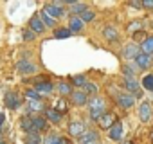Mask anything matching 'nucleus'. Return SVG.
Masks as SVG:
<instances>
[{"instance_id": "f257e3e1", "label": "nucleus", "mask_w": 153, "mask_h": 144, "mask_svg": "<svg viewBox=\"0 0 153 144\" xmlns=\"http://www.w3.org/2000/svg\"><path fill=\"white\" fill-rule=\"evenodd\" d=\"M49 16H52L54 20L56 18H59V16H63L65 15V9L61 7V2H54V4H47L45 6V9H43Z\"/></svg>"}, {"instance_id": "f03ea898", "label": "nucleus", "mask_w": 153, "mask_h": 144, "mask_svg": "<svg viewBox=\"0 0 153 144\" xmlns=\"http://www.w3.org/2000/svg\"><path fill=\"white\" fill-rule=\"evenodd\" d=\"M68 133L72 135V137H81L83 133H85V124L81 122V121H72L70 124H68Z\"/></svg>"}, {"instance_id": "7ed1b4c3", "label": "nucleus", "mask_w": 153, "mask_h": 144, "mask_svg": "<svg viewBox=\"0 0 153 144\" xmlns=\"http://www.w3.org/2000/svg\"><path fill=\"white\" fill-rule=\"evenodd\" d=\"M29 27H31V31L36 33V34H42V33L45 31V25H43V22H42V18H40L38 15H34V16L29 20Z\"/></svg>"}, {"instance_id": "20e7f679", "label": "nucleus", "mask_w": 153, "mask_h": 144, "mask_svg": "<svg viewBox=\"0 0 153 144\" xmlns=\"http://www.w3.org/2000/svg\"><path fill=\"white\" fill-rule=\"evenodd\" d=\"M108 135H110V139H114V140H121L123 135H124V128H123V124H121V122H115V124L108 130Z\"/></svg>"}, {"instance_id": "39448f33", "label": "nucleus", "mask_w": 153, "mask_h": 144, "mask_svg": "<svg viewBox=\"0 0 153 144\" xmlns=\"http://www.w3.org/2000/svg\"><path fill=\"white\" fill-rule=\"evenodd\" d=\"M16 68H18L20 74H33V72L36 70V67H34L33 63H29L27 59H22V61L16 65Z\"/></svg>"}, {"instance_id": "423d86ee", "label": "nucleus", "mask_w": 153, "mask_h": 144, "mask_svg": "<svg viewBox=\"0 0 153 144\" xmlns=\"http://www.w3.org/2000/svg\"><path fill=\"white\" fill-rule=\"evenodd\" d=\"M139 117L142 122H148L149 117H151V105L149 103H142L140 108H139Z\"/></svg>"}, {"instance_id": "0eeeda50", "label": "nucleus", "mask_w": 153, "mask_h": 144, "mask_svg": "<svg viewBox=\"0 0 153 144\" xmlns=\"http://www.w3.org/2000/svg\"><path fill=\"white\" fill-rule=\"evenodd\" d=\"M70 96H72V101H74V105H78V106H85V105L88 103V99H87V94H85V92L76 90V92H72Z\"/></svg>"}, {"instance_id": "6e6552de", "label": "nucleus", "mask_w": 153, "mask_h": 144, "mask_svg": "<svg viewBox=\"0 0 153 144\" xmlns=\"http://www.w3.org/2000/svg\"><path fill=\"white\" fill-rule=\"evenodd\" d=\"M137 56H139L137 45L130 43V45H126V47L123 49V58H126V59H131V58H137Z\"/></svg>"}, {"instance_id": "1a4fd4ad", "label": "nucleus", "mask_w": 153, "mask_h": 144, "mask_svg": "<svg viewBox=\"0 0 153 144\" xmlns=\"http://www.w3.org/2000/svg\"><path fill=\"white\" fill-rule=\"evenodd\" d=\"M52 83L51 81H42V83H36V87H34V90L38 92V94H51L52 92Z\"/></svg>"}, {"instance_id": "9d476101", "label": "nucleus", "mask_w": 153, "mask_h": 144, "mask_svg": "<svg viewBox=\"0 0 153 144\" xmlns=\"http://www.w3.org/2000/svg\"><path fill=\"white\" fill-rule=\"evenodd\" d=\"M135 61H137V65H139L140 68H148L149 63H151V56H148V54H144V52H139V56L135 58Z\"/></svg>"}, {"instance_id": "9b49d317", "label": "nucleus", "mask_w": 153, "mask_h": 144, "mask_svg": "<svg viewBox=\"0 0 153 144\" xmlns=\"http://www.w3.org/2000/svg\"><path fill=\"white\" fill-rule=\"evenodd\" d=\"M97 140V133L94 131V130H88V131H85L81 137H79V142L81 144H88V142H96Z\"/></svg>"}, {"instance_id": "f8f14e48", "label": "nucleus", "mask_w": 153, "mask_h": 144, "mask_svg": "<svg viewBox=\"0 0 153 144\" xmlns=\"http://www.w3.org/2000/svg\"><path fill=\"white\" fill-rule=\"evenodd\" d=\"M6 105H7V108H11V110L18 108V97H16L15 92H7V94H6Z\"/></svg>"}, {"instance_id": "ddd939ff", "label": "nucleus", "mask_w": 153, "mask_h": 144, "mask_svg": "<svg viewBox=\"0 0 153 144\" xmlns=\"http://www.w3.org/2000/svg\"><path fill=\"white\" fill-rule=\"evenodd\" d=\"M133 101H135L133 96H128V94L117 97V103H119V106H123V108H130V106H133Z\"/></svg>"}, {"instance_id": "4468645a", "label": "nucleus", "mask_w": 153, "mask_h": 144, "mask_svg": "<svg viewBox=\"0 0 153 144\" xmlns=\"http://www.w3.org/2000/svg\"><path fill=\"white\" fill-rule=\"evenodd\" d=\"M99 124H101V128H106V130H110L115 122H114V115L112 114H105L101 119H99Z\"/></svg>"}, {"instance_id": "2eb2a0df", "label": "nucleus", "mask_w": 153, "mask_h": 144, "mask_svg": "<svg viewBox=\"0 0 153 144\" xmlns=\"http://www.w3.org/2000/svg\"><path fill=\"white\" fill-rule=\"evenodd\" d=\"M83 25H85V22H83L79 16H72V18H70V24H68L70 31H81Z\"/></svg>"}, {"instance_id": "dca6fc26", "label": "nucleus", "mask_w": 153, "mask_h": 144, "mask_svg": "<svg viewBox=\"0 0 153 144\" xmlns=\"http://www.w3.org/2000/svg\"><path fill=\"white\" fill-rule=\"evenodd\" d=\"M88 105H90V110H105V101L101 97L88 99Z\"/></svg>"}, {"instance_id": "f3484780", "label": "nucleus", "mask_w": 153, "mask_h": 144, "mask_svg": "<svg viewBox=\"0 0 153 144\" xmlns=\"http://www.w3.org/2000/svg\"><path fill=\"white\" fill-rule=\"evenodd\" d=\"M40 18H42V22H43V25H45V27H56V20H54L52 16H49L45 11H42V13H40Z\"/></svg>"}, {"instance_id": "a211bd4d", "label": "nucleus", "mask_w": 153, "mask_h": 144, "mask_svg": "<svg viewBox=\"0 0 153 144\" xmlns=\"http://www.w3.org/2000/svg\"><path fill=\"white\" fill-rule=\"evenodd\" d=\"M142 52L144 54H153V36H149V38H146L144 42H142Z\"/></svg>"}, {"instance_id": "6ab92c4d", "label": "nucleus", "mask_w": 153, "mask_h": 144, "mask_svg": "<svg viewBox=\"0 0 153 144\" xmlns=\"http://www.w3.org/2000/svg\"><path fill=\"white\" fill-rule=\"evenodd\" d=\"M33 128H34V130L43 131V130L47 128V121H45V119H42V117H33Z\"/></svg>"}, {"instance_id": "aec40b11", "label": "nucleus", "mask_w": 153, "mask_h": 144, "mask_svg": "<svg viewBox=\"0 0 153 144\" xmlns=\"http://www.w3.org/2000/svg\"><path fill=\"white\" fill-rule=\"evenodd\" d=\"M103 36H105L106 40H110V42H115V40H117V31H115L114 27H106V29L103 31Z\"/></svg>"}, {"instance_id": "412c9836", "label": "nucleus", "mask_w": 153, "mask_h": 144, "mask_svg": "<svg viewBox=\"0 0 153 144\" xmlns=\"http://www.w3.org/2000/svg\"><path fill=\"white\" fill-rule=\"evenodd\" d=\"M47 117H49L52 122H59V121H61V114H59L56 108H49V110H47Z\"/></svg>"}, {"instance_id": "4be33fe9", "label": "nucleus", "mask_w": 153, "mask_h": 144, "mask_svg": "<svg viewBox=\"0 0 153 144\" xmlns=\"http://www.w3.org/2000/svg\"><path fill=\"white\" fill-rule=\"evenodd\" d=\"M124 87L130 90V92H133V94H139V85L131 79V78H126V81H124Z\"/></svg>"}, {"instance_id": "5701e85b", "label": "nucleus", "mask_w": 153, "mask_h": 144, "mask_svg": "<svg viewBox=\"0 0 153 144\" xmlns=\"http://www.w3.org/2000/svg\"><path fill=\"white\" fill-rule=\"evenodd\" d=\"M142 87H144L146 90L153 92V76H151V74H146V76L142 78Z\"/></svg>"}, {"instance_id": "b1692460", "label": "nucleus", "mask_w": 153, "mask_h": 144, "mask_svg": "<svg viewBox=\"0 0 153 144\" xmlns=\"http://www.w3.org/2000/svg\"><path fill=\"white\" fill-rule=\"evenodd\" d=\"M27 110H29L31 114H33V112H40V110H43V105H42V101H29Z\"/></svg>"}, {"instance_id": "393cba45", "label": "nucleus", "mask_w": 153, "mask_h": 144, "mask_svg": "<svg viewBox=\"0 0 153 144\" xmlns=\"http://www.w3.org/2000/svg\"><path fill=\"white\" fill-rule=\"evenodd\" d=\"M68 6L72 7V13H83L85 11V4H81V2H68Z\"/></svg>"}, {"instance_id": "a878e982", "label": "nucleus", "mask_w": 153, "mask_h": 144, "mask_svg": "<svg viewBox=\"0 0 153 144\" xmlns=\"http://www.w3.org/2000/svg\"><path fill=\"white\" fill-rule=\"evenodd\" d=\"M20 124H22V128H24L27 133H31V131L34 130V128H33V119H29V117H24Z\"/></svg>"}, {"instance_id": "bb28decb", "label": "nucleus", "mask_w": 153, "mask_h": 144, "mask_svg": "<svg viewBox=\"0 0 153 144\" xmlns=\"http://www.w3.org/2000/svg\"><path fill=\"white\" fill-rule=\"evenodd\" d=\"M70 33H72L70 29H56V31H54V36L59 38V40H63V38H68Z\"/></svg>"}, {"instance_id": "cd10ccee", "label": "nucleus", "mask_w": 153, "mask_h": 144, "mask_svg": "<svg viewBox=\"0 0 153 144\" xmlns=\"http://www.w3.org/2000/svg\"><path fill=\"white\" fill-rule=\"evenodd\" d=\"M105 115V110H90V119L92 121H99Z\"/></svg>"}, {"instance_id": "c85d7f7f", "label": "nucleus", "mask_w": 153, "mask_h": 144, "mask_svg": "<svg viewBox=\"0 0 153 144\" xmlns=\"http://www.w3.org/2000/svg\"><path fill=\"white\" fill-rule=\"evenodd\" d=\"M81 20H83V22H90V20H94V13H92L90 9H85V11L81 13Z\"/></svg>"}, {"instance_id": "c756f323", "label": "nucleus", "mask_w": 153, "mask_h": 144, "mask_svg": "<svg viewBox=\"0 0 153 144\" xmlns=\"http://www.w3.org/2000/svg\"><path fill=\"white\" fill-rule=\"evenodd\" d=\"M25 96L29 97V101H40V94H38L36 90H27Z\"/></svg>"}, {"instance_id": "7c9ffc66", "label": "nucleus", "mask_w": 153, "mask_h": 144, "mask_svg": "<svg viewBox=\"0 0 153 144\" xmlns=\"http://www.w3.org/2000/svg\"><path fill=\"white\" fill-rule=\"evenodd\" d=\"M58 90H59L61 94H70V85H67L65 81H61V83L58 85Z\"/></svg>"}, {"instance_id": "2f4dec72", "label": "nucleus", "mask_w": 153, "mask_h": 144, "mask_svg": "<svg viewBox=\"0 0 153 144\" xmlns=\"http://www.w3.org/2000/svg\"><path fill=\"white\" fill-rule=\"evenodd\" d=\"M27 144H40V137L36 133H29V139H27Z\"/></svg>"}, {"instance_id": "473e14b6", "label": "nucleus", "mask_w": 153, "mask_h": 144, "mask_svg": "<svg viewBox=\"0 0 153 144\" xmlns=\"http://www.w3.org/2000/svg\"><path fill=\"white\" fill-rule=\"evenodd\" d=\"M85 90H87L88 94H96V92H97V85H94V83H87V85H85Z\"/></svg>"}, {"instance_id": "72a5a7b5", "label": "nucleus", "mask_w": 153, "mask_h": 144, "mask_svg": "<svg viewBox=\"0 0 153 144\" xmlns=\"http://www.w3.org/2000/svg\"><path fill=\"white\" fill-rule=\"evenodd\" d=\"M58 140H59V137L52 133V135H47V139H45V144H56Z\"/></svg>"}, {"instance_id": "f704fd0d", "label": "nucleus", "mask_w": 153, "mask_h": 144, "mask_svg": "<svg viewBox=\"0 0 153 144\" xmlns=\"http://www.w3.org/2000/svg\"><path fill=\"white\" fill-rule=\"evenodd\" d=\"M74 83H76V85H83V87H85L88 81L85 79V76H74Z\"/></svg>"}, {"instance_id": "c9c22d12", "label": "nucleus", "mask_w": 153, "mask_h": 144, "mask_svg": "<svg viewBox=\"0 0 153 144\" xmlns=\"http://www.w3.org/2000/svg\"><path fill=\"white\" fill-rule=\"evenodd\" d=\"M56 110H58L59 114L67 110V105H65V101H63V99H59V101H58V105H56Z\"/></svg>"}, {"instance_id": "e433bc0d", "label": "nucleus", "mask_w": 153, "mask_h": 144, "mask_svg": "<svg viewBox=\"0 0 153 144\" xmlns=\"http://www.w3.org/2000/svg\"><path fill=\"white\" fill-rule=\"evenodd\" d=\"M142 6H144V7H148V9H153V0H144Z\"/></svg>"}, {"instance_id": "4c0bfd02", "label": "nucleus", "mask_w": 153, "mask_h": 144, "mask_svg": "<svg viewBox=\"0 0 153 144\" xmlns=\"http://www.w3.org/2000/svg\"><path fill=\"white\" fill-rule=\"evenodd\" d=\"M123 70H124V74H126V76H128V78H131V74H133V70H131V68H130V67H124V68H123Z\"/></svg>"}, {"instance_id": "58836bf2", "label": "nucleus", "mask_w": 153, "mask_h": 144, "mask_svg": "<svg viewBox=\"0 0 153 144\" xmlns=\"http://www.w3.org/2000/svg\"><path fill=\"white\" fill-rule=\"evenodd\" d=\"M56 144H72V142H70L68 139H61V137H59V140H58Z\"/></svg>"}, {"instance_id": "ea45409f", "label": "nucleus", "mask_w": 153, "mask_h": 144, "mask_svg": "<svg viewBox=\"0 0 153 144\" xmlns=\"http://www.w3.org/2000/svg\"><path fill=\"white\" fill-rule=\"evenodd\" d=\"M130 6H131V7H140L142 2H130Z\"/></svg>"}, {"instance_id": "a19ab883", "label": "nucleus", "mask_w": 153, "mask_h": 144, "mask_svg": "<svg viewBox=\"0 0 153 144\" xmlns=\"http://www.w3.org/2000/svg\"><path fill=\"white\" fill-rule=\"evenodd\" d=\"M24 36H25V40H31V38H33V33H25Z\"/></svg>"}, {"instance_id": "79ce46f5", "label": "nucleus", "mask_w": 153, "mask_h": 144, "mask_svg": "<svg viewBox=\"0 0 153 144\" xmlns=\"http://www.w3.org/2000/svg\"><path fill=\"white\" fill-rule=\"evenodd\" d=\"M2 122H4V115L0 114V128H2Z\"/></svg>"}, {"instance_id": "37998d69", "label": "nucleus", "mask_w": 153, "mask_h": 144, "mask_svg": "<svg viewBox=\"0 0 153 144\" xmlns=\"http://www.w3.org/2000/svg\"><path fill=\"white\" fill-rule=\"evenodd\" d=\"M88 144H97V142H88Z\"/></svg>"}, {"instance_id": "c03bdc74", "label": "nucleus", "mask_w": 153, "mask_h": 144, "mask_svg": "<svg viewBox=\"0 0 153 144\" xmlns=\"http://www.w3.org/2000/svg\"><path fill=\"white\" fill-rule=\"evenodd\" d=\"M151 139H153V131H151Z\"/></svg>"}, {"instance_id": "a18cd8bd", "label": "nucleus", "mask_w": 153, "mask_h": 144, "mask_svg": "<svg viewBox=\"0 0 153 144\" xmlns=\"http://www.w3.org/2000/svg\"><path fill=\"white\" fill-rule=\"evenodd\" d=\"M0 144H4V142H0Z\"/></svg>"}]
</instances>
